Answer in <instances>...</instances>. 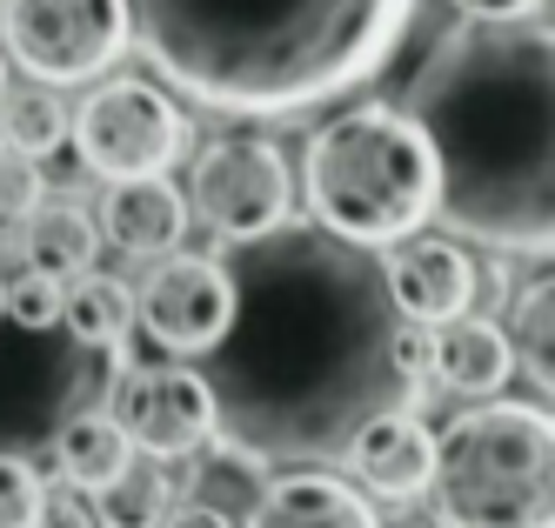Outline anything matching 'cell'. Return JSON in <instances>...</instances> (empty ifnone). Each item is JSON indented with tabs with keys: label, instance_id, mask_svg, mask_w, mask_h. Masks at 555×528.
<instances>
[{
	"label": "cell",
	"instance_id": "30",
	"mask_svg": "<svg viewBox=\"0 0 555 528\" xmlns=\"http://www.w3.org/2000/svg\"><path fill=\"white\" fill-rule=\"evenodd\" d=\"M0 94H8V61H0Z\"/></svg>",
	"mask_w": 555,
	"mask_h": 528
},
{
	"label": "cell",
	"instance_id": "17",
	"mask_svg": "<svg viewBox=\"0 0 555 528\" xmlns=\"http://www.w3.org/2000/svg\"><path fill=\"white\" fill-rule=\"evenodd\" d=\"M61 321L74 329V342L81 348H121L128 329H134V288L114 274H74L67 295H61Z\"/></svg>",
	"mask_w": 555,
	"mask_h": 528
},
{
	"label": "cell",
	"instance_id": "4",
	"mask_svg": "<svg viewBox=\"0 0 555 528\" xmlns=\"http://www.w3.org/2000/svg\"><path fill=\"white\" fill-rule=\"evenodd\" d=\"M301 194L322 234L354 241V248H388L435 215V154L402 107L362 101L308 141Z\"/></svg>",
	"mask_w": 555,
	"mask_h": 528
},
{
	"label": "cell",
	"instance_id": "20",
	"mask_svg": "<svg viewBox=\"0 0 555 528\" xmlns=\"http://www.w3.org/2000/svg\"><path fill=\"white\" fill-rule=\"evenodd\" d=\"M67 141V107L61 94H48L41 80H27L21 94H0V147H21L34 160H48Z\"/></svg>",
	"mask_w": 555,
	"mask_h": 528
},
{
	"label": "cell",
	"instance_id": "19",
	"mask_svg": "<svg viewBox=\"0 0 555 528\" xmlns=\"http://www.w3.org/2000/svg\"><path fill=\"white\" fill-rule=\"evenodd\" d=\"M94 495V528H162V515L175 508V489H168V468L154 462H128L114 481H101Z\"/></svg>",
	"mask_w": 555,
	"mask_h": 528
},
{
	"label": "cell",
	"instance_id": "1",
	"mask_svg": "<svg viewBox=\"0 0 555 528\" xmlns=\"http://www.w3.org/2000/svg\"><path fill=\"white\" fill-rule=\"evenodd\" d=\"M221 268L234 301L202 382L234 462H335L362 422L415 401V382L395 369L402 314L375 255L282 221L234 241Z\"/></svg>",
	"mask_w": 555,
	"mask_h": 528
},
{
	"label": "cell",
	"instance_id": "8",
	"mask_svg": "<svg viewBox=\"0 0 555 528\" xmlns=\"http://www.w3.org/2000/svg\"><path fill=\"white\" fill-rule=\"evenodd\" d=\"M188 208L221 241H255L295 208V175L274 141H208L188 181Z\"/></svg>",
	"mask_w": 555,
	"mask_h": 528
},
{
	"label": "cell",
	"instance_id": "14",
	"mask_svg": "<svg viewBox=\"0 0 555 528\" xmlns=\"http://www.w3.org/2000/svg\"><path fill=\"white\" fill-rule=\"evenodd\" d=\"M101 234L121 255H175L188 234V194L168 175H134L114 181L101 201Z\"/></svg>",
	"mask_w": 555,
	"mask_h": 528
},
{
	"label": "cell",
	"instance_id": "2",
	"mask_svg": "<svg viewBox=\"0 0 555 528\" xmlns=\"http://www.w3.org/2000/svg\"><path fill=\"white\" fill-rule=\"evenodd\" d=\"M402 114L435 154V215L502 255L555 248V40L529 21H462L415 67Z\"/></svg>",
	"mask_w": 555,
	"mask_h": 528
},
{
	"label": "cell",
	"instance_id": "16",
	"mask_svg": "<svg viewBox=\"0 0 555 528\" xmlns=\"http://www.w3.org/2000/svg\"><path fill=\"white\" fill-rule=\"evenodd\" d=\"M14 241H21L27 268H48L61 281L88 274L94 255H101V228L88 221V208H74V201H48V194L14 221Z\"/></svg>",
	"mask_w": 555,
	"mask_h": 528
},
{
	"label": "cell",
	"instance_id": "12",
	"mask_svg": "<svg viewBox=\"0 0 555 528\" xmlns=\"http://www.w3.org/2000/svg\"><path fill=\"white\" fill-rule=\"evenodd\" d=\"M341 455H348L354 481H362L369 495H382V502H415V495H428L435 435H428L409 409H388V415L362 422Z\"/></svg>",
	"mask_w": 555,
	"mask_h": 528
},
{
	"label": "cell",
	"instance_id": "13",
	"mask_svg": "<svg viewBox=\"0 0 555 528\" xmlns=\"http://www.w3.org/2000/svg\"><path fill=\"white\" fill-rule=\"evenodd\" d=\"M248 528H382V515L354 481L328 468H295L261 489V502L248 508Z\"/></svg>",
	"mask_w": 555,
	"mask_h": 528
},
{
	"label": "cell",
	"instance_id": "28",
	"mask_svg": "<svg viewBox=\"0 0 555 528\" xmlns=\"http://www.w3.org/2000/svg\"><path fill=\"white\" fill-rule=\"evenodd\" d=\"M162 528H234L215 502H181V508H168L162 515Z\"/></svg>",
	"mask_w": 555,
	"mask_h": 528
},
{
	"label": "cell",
	"instance_id": "5",
	"mask_svg": "<svg viewBox=\"0 0 555 528\" xmlns=\"http://www.w3.org/2000/svg\"><path fill=\"white\" fill-rule=\"evenodd\" d=\"M435 528H555V422L542 401H482L435 435Z\"/></svg>",
	"mask_w": 555,
	"mask_h": 528
},
{
	"label": "cell",
	"instance_id": "22",
	"mask_svg": "<svg viewBox=\"0 0 555 528\" xmlns=\"http://www.w3.org/2000/svg\"><path fill=\"white\" fill-rule=\"evenodd\" d=\"M61 295H67L61 274L21 268L14 281H0V314H14L21 329H54V321H61Z\"/></svg>",
	"mask_w": 555,
	"mask_h": 528
},
{
	"label": "cell",
	"instance_id": "10",
	"mask_svg": "<svg viewBox=\"0 0 555 528\" xmlns=\"http://www.w3.org/2000/svg\"><path fill=\"white\" fill-rule=\"evenodd\" d=\"M228 268L208 255H162L134 295V321L162 355H208L228 329Z\"/></svg>",
	"mask_w": 555,
	"mask_h": 528
},
{
	"label": "cell",
	"instance_id": "9",
	"mask_svg": "<svg viewBox=\"0 0 555 528\" xmlns=\"http://www.w3.org/2000/svg\"><path fill=\"white\" fill-rule=\"evenodd\" d=\"M114 422H121L128 449H141L147 462H181L202 441H215V395L202 382V369L168 361V369H121L114 382Z\"/></svg>",
	"mask_w": 555,
	"mask_h": 528
},
{
	"label": "cell",
	"instance_id": "6",
	"mask_svg": "<svg viewBox=\"0 0 555 528\" xmlns=\"http://www.w3.org/2000/svg\"><path fill=\"white\" fill-rule=\"evenodd\" d=\"M0 40L41 88H74L121 61L128 48V0H8Z\"/></svg>",
	"mask_w": 555,
	"mask_h": 528
},
{
	"label": "cell",
	"instance_id": "26",
	"mask_svg": "<svg viewBox=\"0 0 555 528\" xmlns=\"http://www.w3.org/2000/svg\"><path fill=\"white\" fill-rule=\"evenodd\" d=\"M455 8L468 21H529V14H542V0H455Z\"/></svg>",
	"mask_w": 555,
	"mask_h": 528
},
{
	"label": "cell",
	"instance_id": "29",
	"mask_svg": "<svg viewBox=\"0 0 555 528\" xmlns=\"http://www.w3.org/2000/svg\"><path fill=\"white\" fill-rule=\"evenodd\" d=\"M395 528H435V521H395Z\"/></svg>",
	"mask_w": 555,
	"mask_h": 528
},
{
	"label": "cell",
	"instance_id": "25",
	"mask_svg": "<svg viewBox=\"0 0 555 528\" xmlns=\"http://www.w3.org/2000/svg\"><path fill=\"white\" fill-rule=\"evenodd\" d=\"M395 369H402L409 382L428 375V335L415 329V321H402V329H395Z\"/></svg>",
	"mask_w": 555,
	"mask_h": 528
},
{
	"label": "cell",
	"instance_id": "18",
	"mask_svg": "<svg viewBox=\"0 0 555 528\" xmlns=\"http://www.w3.org/2000/svg\"><path fill=\"white\" fill-rule=\"evenodd\" d=\"M54 462H61V475L74 489H101V481H114L134 462V449H128V435H121L114 415H74L61 428V441H54Z\"/></svg>",
	"mask_w": 555,
	"mask_h": 528
},
{
	"label": "cell",
	"instance_id": "3",
	"mask_svg": "<svg viewBox=\"0 0 555 528\" xmlns=\"http://www.w3.org/2000/svg\"><path fill=\"white\" fill-rule=\"evenodd\" d=\"M415 0H128V40L215 114H301L388 67Z\"/></svg>",
	"mask_w": 555,
	"mask_h": 528
},
{
	"label": "cell",
	"instance_id": "24",
	"mask_svg": "<svg viewBox=\"0 0 555 528\" xmlns=\"http://www.w3.org/2000/svg\"><path fill=\"white\" fill-rule=\"evenodd\" d=\"M41 194H48L41 160L21 154V147H0V221H21V215H27Z\"/></svg>",
	"mask_w": 555,
	"mask_h": 528
},
{
	"label": "cell",
	"instance_id": "21",
	"mask_svg": "<svg viewBox=\"0 0 555 528\" xmlns=\"http://www.w3.org/2000/svg\"><path fill=\"white\" fill-rule=\"evenodd\" d=\"M508 355H515V369H522L542 395L555 388V281L548 274H535L529 288H522V301H515V342H508Z\"/></svg>",
	"mask_w": 555,
	"mask_h": 528
},
{
	"label": "cell",
	"instance_id": "15",
	"mask_svg": "<svg viewBox=\"0 0 555 528\" xmlns=\"http://www.w3.org/2000/svg\"><path fill=\"white\" fill-rule=\"evenodd\" d=\"M428 375H442L455 395H495L515 375V355H508L502 321H489V314L442 321V329L428 335Z\"/></svg>",
	"mask_w": 555,
	"mask_h": 528
},
{
	"label": "cell",
	"instance_id": "7",
	"mask_svg": "<svg viewBox=\"0 0 555 528\" xmlns=\"http://www.w3.org/2000/svg\"><path fill=\"white\" fill-rule=\"evenodd\" d=\"M67 134L81 168L101 181H134V175H168L181 154V107L141 74H121L81 101V114H67Z\"/></svg>",
	"mask_w": 555,
	"mask_h": 528
},
{
	"label": "cell",
	"instance_id": "23",
	"mask_svg": "<svg viewBox=\"0 0 555 528\" xmlns=\"http://www.w3.org/2000/svg\"><path fill=\"white\" fill-rule=\"evenodd\" d=\"M41 502H48V489H41V475H34V462L0 455V528H34Z\"/></svg>",
	"mask_w": 555,
	"mask_h": 528
},
{
	"label": "cell",
	"instance_id": "11",
	"mask_svg": "<svg viewBox=\"0 0 555 528\" xmlns=\"http://www.w3.org/2000/svg\"><path fill=\"white\" fill-rule=\"evenodd\" d=\"M388 261H382V281H388V301L402 321L415 329H442V321L468 314L475 308V261L462 255V241L449 234H402L388 241Z\"/></svg>",
	"mask_w": 555,
	"mask_h": 528
},
{
	"label": "cell",
	"instance_id": "27",
	"mask_svg": "<svg viewBox=\"0 0 555 528\" xmlns=\"http://www.w3.org/2000/svg\"><path fill=\"white\" fill-rule=\"evenodd\" d=\"M34 528H94V515H88L81 502H74V495H54V502H41Z\"/></svg>",
	"mask_w": 555,
	"mask_h": 528
}]
</instances>
